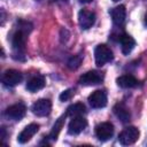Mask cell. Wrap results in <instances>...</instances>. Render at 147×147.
Wrapping results in <instances>:
<instances>
[{"instance_id": "1", "label": "cell", "mask_w": 147, "mask_h": 147, "mask_svg": "<svg viewBox=\"0 0 147 147\" xmlns=\"http://www.w3.org/2000/svg\"><path fill=\"white\" fill-rule=\"evenodd\" d=\"M28 32L17 29V31L14 33L11 39V46H13V57L18 61H24V51H25V44L28 38Z\"/></svg>"}, {"instance_id": "2", "label": "cell", "mask_w": 147, "mask_h": 147, "mask_svg": "<svg viewBox=\"0 0 147 147\" xmlns=\"http://www.w3.org/2000/svg\"><path fill=\"white\" fill-rule=\"evenodd\" d=\"M94 57H95V64L98 67H102L106 63L110 62L114 59V55L111 49L107 45L100 44L94 49Z\"/></svg>"}, {"instance_id": "3", "label": "cell", "mask_w": 147, "mask_h": 147, "mask_svg": "<svg viewBox=\"0 0 147 147\" xmlns=\"http://www.w3.org/2000/svg\"><path fill=\"white\" fill-rule=\"evenodd\" d=\"M139 130L136 126H127L125 127L118 136V141L123 146H129L134 144L139 138Z\"/></svg>"}, {"instance_id": "4", "label": "cell", "mask_w": 147, "mask_h": 147, "mask_svg": "<svg viewBox=\"0 0 147 147\" xmlns=\"http://www.w3.org/2000/svg\"><path fill=\"white\" fill-rule=\"evenodd\" d=\"M103 80V74L98 70H90L79 77V84L84 86L98 85Z\"/></svg>"}, {"instance_id": "5", "label": "cell", "mask_w": 147, "mask_h": 147, "mask_svg": "<svg viewBox=\"0 0 147 147\" xmlns=\"http://www.w3.org/2000/svg\"><path fill=\"white\" fill-rule=\"evenodd\" d=\"M23 79V75L18 71V70H15V69H9V70H6L2 75V84L7 87H13V86H16L17 84H20Z\"/></svg>"}, {"instance_id": "6", "label": "cell", "mask_w": 147, "mask_h": 147, "mask_svg": "<svg viewBox=\"0 0 147 147\" xmlns=\"http://www.w3.org/2000/svg\"><path fill=\"white\" fill-rule=\"evenodd\" d=\"M26 113V107L24 103L22 102H18V103H15V105H11L9 106L6 110H5V116L9 119H13V121H20L24 117Z\"/></svg>"}, {"instance_id": "7", "label": "cell", "mask_w": 147, "mask_h": 147, "mask_svg": "<svg viewBox=\"0 0 147 147\" xmlns=\"http://www.w3.org/2000/svg\"><path fill=\"white\" fill-rule=\"evenodd\" d=\"M114 134V125L110 122H102L95 126V136L100 141L109 140Z\"/></svg>"}, {"instance_id": "8", "label": "cell", "mask_w": 147, "mask_h": 147, "mask_svg": "<svg viewBox=\"0 0 147 147\" xmlns=\"http://www.w3.org/2000/svg\"><path fill=\"white\" fill-rule=\"evenodd\" d=\"M52 110V102L48 99H39L32 105V113L38 117H45L49 115Z\"/></svg>"}, {"instance_id": "9", "label": "cell", "mask_w": 147, "mask_h": 147, "mask_svg": "<svg viewBox=\"0 0 147 147\" xmlns=\"http://www.w3.org/2000/svg\"><path fill=\"white\" fill-rule=\"evenodd\" d=\"M88 103L94 109L106 107V105H107V94H106V92L102 91V90H96V91L92 92L88 95Z\"/></svg>"}, {"instance_id": "10", "label": "cell", "mask_w": 147, "mask_h": 147, "mask_svg": "<svg viewBox=\"0 0 147 147\" xmlns=\"http://www.w3.org/2000/svg\"><path fill=\"white\" fill-rule=\"evenodd\" d=\"M78 23L83 30L92 28V25L95 23V14L88 9H82L78 13Z\"/></svg>"}, {"instance_id": "11", "label": "cell", "mask_w": 147, "mask_h": 147, "mask_svg": "<svg viewBox=\"0 0 147 147\" xmlns=\"http://www.w3.org/2000/svg\"><path fill=\"white\" fill-rule=\"evenodd\" d=\"M86 126H87V121L83 116L72 117V119L69 122V125H68V133L72 136L79 134L82 131L85 130Z\"/></svg>"}, {"instance_id": "12", "label": "cell", "mask_w": 147, "mask_h": 147, "mask_svg": "<svg viewBox=\"0 0 147 147\" xmlns=\"http://www.w3.org/2000/svg\"><path fill=\"white\" fill-rule=\"evenodd\" d=\"M38 130H39V125L36 124V123H31V124L26 125V126L22 130V132L18 134L17 141H18L20 144H25V142H28V141L38 132Z\"/></svg>"}, {"instance_id": "13", "label": "cell", "mask_w": 147, "mask_h": 147, "mask_svg": "<svg viewBox=\"0 0 147 147\" xmlns=\"http://www.w3.org/2000/svg\"><path fill=\"white\" fill-rule=\"evenodd\" d=\"M110 16L113 18V22L117 26H123L125 22V16H126V10L123 5H119L115 8H113L110 11Z\"/></svg>"}, {"instance_id": "14", "label": "cell", "mask_w": 147, "mask_h": 147, "mask_svg": "<svg viewBox=\"0 0 147 147\" xmlns=\"http://www.w3.org/2000/svg\"><path fill=\"white\" fill-rule=\"evenodd\" d=\"M46 85V80L45 77L42 75H36L33 77H31L28 83H26V90L31 93H34L41 88H44Z\"/></svg>"}, {"instance_id": "15", "label": "cell", "mask_w": 147, "mask_h": 147, "mask_svg": "<svg viewBox=\"0 0 147 147\" xmlns=\"http://www.w3.org/2000/svg\"><path fill=\"white\" fill-rule=\"evenodd\" d=\"M116 83L122 88H133L139 86V80L132 75H123L116 79Z\"/></svg>"}, {"instance_id": "16", "label": "cell", "mask_w": 147, "mask_h": 147, "mask_svg": "<svg viewBox=\"0 0 147 147\" xmlns=\"http://www.w3.org/2000/svg\"><path fill=\"white\" fill-rule=\"evenodd\" d=\"M119 42H121V47H122V53L124 55H129L136 46L134 39L130 34H126V33H123L119 37Z\"/></svg>"}, {"instance_id": "17", "label": "cell", "mask_w": 147, "mask_h": 147, "mask_svg": "<svg viewBox=\"0 0 147 147\" xmlns=\"http://www.w3.org/2000/svg\"><path fill=\"white\" fill-rule=\"evenodd\" d=\"M85 113H86V108H85L84 103L76 102V103H74V105L68 107L65 114H67V116L72 118V117H76V116H83Z\"/></svg>"}, {"instance_id": "18", "label": "cell", "mask_w": 147, "mask_h": 147, "mask_svg": "<svg viewBox=\"0 0 147 147\" xmlns=\"http://www.w3.org/2000/svg\"><path fill=\"white\" fill-rule=\"evenodd\" d=\"M114 113H115V115H116L123 123H126V122L130 121L131 115H130V111H129V109L126 108L125 105H123V103H117V105L114 107Z\"/></svg>"}, {"instance_id": "19", "label": "cell", "mask_w": 147, "mask_h": 147, "mask_svg": "<svg viewBox=\"0 0 147 147\" xmlns=\"http://www.w3.org/2000/svg\"><path fill=\"white\" fill-rule=\"evenodd\" d=\"M65 117H67V114H64V115H62L61 117L57 118V121H56L55 124L53 125L52 131H51V133H49V136H48L49 139H52V140H54V141L57 139V137H59V134H60V132H61V129L63 127L64 118H65Z\"/></svg>"}, {"instance_id": "20", "label": "cell", "mask_w": 147, "mask_h": 147, "mask_svg": "<svg viewBox=\"0 0 147 147\" xmlns=\"http://www.w3.org/2000/svg\"><path fill=\"white\" fill-rule=\"evenodd\" d=\"M82 61H83V54L82 53H78L74 56H71L69 60H68V68L71 69V70H76L80 67L82 64Z\"/></svg>"}, {"instance_id": "21", "label": "cell", "mask_w": 147, "mask_h": 147, "mask_svg": "<svg viewBox=\"0 0 147 147\" xmlns=\"http://www.w3.org/2000/svg\"><path fill=\"white\" fill-rule=\"evenodd\" d=\"M75 94V90L74 88H68L65 91H63L61 94H60V100L61 101H69Z\"/></svg>"}, {"instance_id": "22", "label": "cell", "mask_w": 147, "mask_h": 147, "mask_svg": "<svg viewBox=\"0 0 147 147\" xmlns=\"http://www.w3.org/2000/svg\"><path fill=\"white\" fill-rule=\"evenodd\" d=\"M80 2H84V3H87V2H91L92 0H79Z\"/></svg>"}, {"instance_id": "23", "label": "cell", "mask_w": 147, "mask_h": 147, "mask_svg": "<svg viewBox=\"0 0 147 147\" xmlns=\"http://www.w3.org/2000/svg\"><path fill=\"white\" fill-rule=\"evenodd\" d=\"M145 24L147 25V11H146V14H145Z\"/></svg>"}, {"instance_id": "24", "label": "cell", "mask_w": 147, "mask_h": 147, "mask_svg": "<svg viewBox=\"0 0 147 147\" xmlns=\"http://www.w3.org/2000/svg\"><path fill=\"white\" fill-rule=\"evenodd\" d=\"M55 1H67V0H55Z\"/></svg>"}, {"instance_id": "25", "label": "cell", "mask_w": 147, "mask_h": 147, "mask_svg": "<svg viewBox=\"0 0 147 147\" xmlns=\"http://www.w3.org/2000/svg\"><path fill=\"white\" fill-rule=\"evenodd\" d=\"M113 1H115V2H116V1H119V0H113Z\"/></svg>"}]
</instances>
